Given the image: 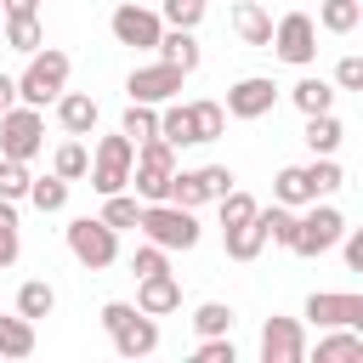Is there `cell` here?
Masks as SVG:
<instances>
[{
  "label": "cell",
  "instance_id": "cell-9",
  "mask_svg": "<svg viewBox=\"0 0 363 363\" xmlns=\"http://www.w3.org/2000/svg\"><path fill=\"white\" fill-rule=\"evenodd\" d=\"M267 51H278L289 68H312V57H318V23H312L306 11H284V17L272 23Z\"/></svg>",
  "mask_w": 363,
  "mask_h": 363
},
{
  "label": "cell",
  "instance_id": "cell-29",
  "mask_svg": "<svg viewBox=\"0 0 363 363\" xmlns=\"http://www.w3.org/2000/svg\"><path fill=\"white\" fill-rule=\"evenodd\" d=\"M28 204H34L40 216H57V210L68 204V182H62L57 170H51V176H34V182H28Z\"/></svg>",
  "mask_w": 363,
  "mask_h": 363
},
{
  "label": "cell",
  "instance_id": "cell-21",
  "mask_svg": "<svg viewBox=\"0 0 363 363\" xmlns=\"http://www.w3.org/2000/svg\"><path fill=\"white\" fill-rule=\"evenodd\" d=\"M34 346H40L34 323L23 312H0V357H34Z\"/></svg>",
  "mask_w": 363,
  "mask_h": 363
},
{
  "label": "cell",
  "instance_id": "cell-39",
  "mask_svg": "<svg viewBox=\"0 0 363 363\" xmlns=\"http://www.w3.org/2000/svg\"><path fill=\"white\" fill-rule=\"evenodd\" d=\"M193 363H238V346H233V335H199V346H193Z\"/></svg>",
  "mask_w": 363,
  "mask_h": 363
},
{
  "label": "cell",
  "instance_id": "cell-5",
  "mask_svg": "<svg viewBox=\"0 0 363 363\" xmlns=\"http://www.w3.org/2000/svg\"><path fill=\"white\" fill-rule=\"evenodd\" d=\"M159 250H193L199 244V216L187 210V204H170V199H159V204H142V221H136Z\"/></svg>",
  "mask_w": 363,
  "mask_h": 363
},
{
  "label": "cell",
  "instance_id": "cell-4",
  "mask_svg": "<svg viewBox=\"0 0 363 363\" xmlns=\"http://www.w3.org/2000/svg\"><path fill=\"white\" fill-rule=\"evenodd\" d=\"M62 238H68V255H74L85 272H102V267L119 261V233H113L102 216H74V221L62 227Z\"/></svg>",
  "mask_w": 363,
  "mask_h": 363
},
{
  "label": "cell",
  "instance_id": "cell-25",
  "mask_svg": "<svg viewBox=\"0 0 363 363\" xmlns=\"http://www.w3.org/2000/svg\"><path fill=\"white\" fill-rule=\"evenodd\" d=\"M340 142H346V125L335 119V108L329 113H306V147L312 153H335Z\"/></svg>",
  "mask_w": 363,
  "mask_h": 363
},
{
  "label": "cell",
  "instance_id": "cell-13",
  "mask_svg": "<svg viewBox=\"0 0 363 363\" xmlns=\"http://www.w3.org/2000/svg\"><path fill=\"white\" fill-rule=\"evenodd\" d=\"M261 363H306L301 318H267L261 323Z\"/></svg>",
  "mask_w": 363,
  "mask_h": 363
},
{
  "label": "cell",
  "instance_id": "cell-15",
  "mask_svg": "<svg viewBox=\"0 0 363 363\" xmlns=\"http://www.w3.org/2000/svg\"><path fill=\"white\" fill-rule=\"evenodd\" d=\"M182 68H170V62H147V68H130V79H125V91H130V102H170L176 91H182Z\"/></svg>",
  "mask_w": 363,
  "mask_h": 363
},
{
  "label": "cell",
  "instance_id": "cell-19",
  "mask_svg": "<svg viewBox=\"0 0 363 363\" xmlns=\"http://www.w3.org/2000/svg\"><path fill=\"white\" fill-rule=\"evenodd\" d=\"M153 51H159V62H170V68H182V74L199 68V34H193V28H164Z\"/></svg>",
  "mask_w": 363,
  "mask_h": 363
},
{
  "label": "cell",
  "instance_id": "cell-28",
  "mask_svg": "<svg viewBox=\"0 0 363 363\" xmlns=\"http://www.w3.org/2000/svg\"><path fill=\"white\" fill-rule=\"evenodd\" d=\"M289 102H295L301 113H329V108H335V85H329V79H312V74H306L301 85H289Z\"/></svg>",
  "mask_w": 363,
  "mask_h": 363
},
{
  "label": "cell",
  "instance_id": "cell-2",
  "mask_svg": "<svg viewBox=\"0 0 363 363\" xmlns=\"http://www.w3.org/2000/svg\"><path fill=\"white\" fill-rule=\"evenodd\" d=\"M102 329H108V340H113L119 357H147V352H159V318H147V312L130 306V301H108V306H102Z\"/></svg>",
  "mask_w": 363,
  "mask_h": 363
},
{
  "label": "cell",
  "instance_id": "cell-16",
  "mask_svg": "<svg viewBox=\"0 0 363 363\" xmlns=\"http://www.w3.org/2000/svg\"><path fill=\"white\" fill-rule=\"evenodd\" d=\"M136 306H142L147 318H170V312H182V284H176V272L136 278Z\"/></svg>",
  "mask_w": 363,
  "mask_h": 363
},
{
  "label": "cell",
  "instance_id": "cell-17",
  "mask_svg": "<svg viewBox=\"0 0 363 363\" xmlns=\"http://www.w3.org/2000/svg\"><path fill=\"white\" fill-rule=\"evenodd\" d=\"M51 108H57V125H62L68 136H91V130H96V102H91L85 91H62Z\"/></svg>",
  "mask_w": 363,
  "mask_h": 363
},
{
  "label": "cell",
  "instance_id": "cell-22",
  "mask_svg": "<svg viewBox=\"0 0 363 363\" xmlns=\"http://www.w3.org/2000/svg\"><path fill=\"white\" fill-rule=\"evenodd\" d=\"M318 363H363V329H323Z\"/></svg>",
  "mask_w": 363,
  "mask_h": 363
},
{
  "label": "cell",
  "instance_id": "cell-7",
  "mask_svg": "<svg viewBox=\"0 0 363 363\" xmlns=\"http://www.w3.org/2000/svg\"><path fill=\"white\" fill-rule=\"evenodd\" d=\"M45 147V113L40 108H28V102H11L6 113H0V159H34Z\"/></svg>",
  "mask_w": 363,
  "mask_h": 363
},
{
  "label": "cell",
  "instance_id": "cell-11",
  "mask_svg": "<svg viewBox=\"0 0 363 363\" xmlns=\"http://www.w3.org/2000/svg\"><path fill=\"white\" fill-rule=\"evenodd\" d=\"M306 318L318 329H363V295L357 289H312Z\"/></svg>",
  "mask_w": 363,
  "mask_h": 363
},
{
  "label": "cell",
  "instance_id": "cell-1",
  "mask_svg": "<svg viewBox=\"0 0 363 363\" xmlns=\"http://www.w3.org/2000/svg\"><path fill=\"white\" fill-rule=\"evenodd\" d=\"M68 51H57V45H40V51H28V68L17 74V102H28V108H45V102H57L62 91H68Z\"/></svg>",
  "mask_w": 363,
  "mask_h": 363
},
{
  "label": "cell",
  "instance_id": "cell-40",
  "mask_svg": "<svg viewBox=\"0 0 363 363\" xmlns=\"http://www.w3.org/2000/svg\"><path fill=\"white\" fill-rule=\"evenodd\" d=\"M159 17H164V28H199L204 23V0H164Z\"/></svg>",
  "mask_w": 363,
  "mask_h": 363
},
{
  "label": "cell",
  "instance_id": "cell-31",
  "mask_svg": "<svg viewBox=\"0 0 363 363\" xmlns=\"http://www.w3.org/2000/svg\"><path fill=\"white\" fill-rule=\"evenodd\" d=\"M187 108H193V136H199V147H204V142H216V136L227 130V108H221V102L199 96V102H187Z\"/></svg>",
  "mask_w": 363,
  "mask_h": 363
},
{
  "label": "cell",
  "instance_id": "cell-47",
  "mask_svg": "<svg viewBox=\"0 0 363 363\" xmlns=\"http://www.w3.org/2000/svg\"><path fill=\"white\" fill-rule=\"evenodd\" d=\"M204 6H210V0H204Z\"/></svg>",
  "mask_w": 363,
  "mask_h": 363
},
{
  "label": "cell",
  "instance_id": "cell-44",
  "mask_svg": "<svg viewBox=\"0 0 363 363\" xmlns=\"http://www.w3.org/2000/svg\"><path fill=\"white\" fill-rule=\"evenodd\" d=\"M6 17H40V0H0Z\"/></svg>",
  "mask_w": 363,
  "mask_h": 363
},
{
  "label": "cell",
  "instance_id": "cell-24",
  "mask_svg": "<svg viewBox=\"0 0 363 363\" xmlns=\"http://www.w3.org/2000/svg\"><path fill=\"white\" fill-rule=\"evenodd\" d=\"M221 244H227L233 261H255V255L267 250V233H261V221L250 216V221H238V227H221Z\"/></svg>",
  "mask_w": 363,
  "mask_h": 363
},
{
  "label": "cell",
  "instance_id": "cell-18",
  "mask_svg": "<svg viewBox=\"0 0 363 363\" xmlns=\"http://www.w3.org/2000/svg\"><path fill=\"white\" fill-rule=\"evenodd\" d=\"M233 34H238L244 45H267V40H272V11H267L261 0H238V6H233Z\"/></svg>",
  "mask_w": 363,
  "mask_h": 363
},
{
  "label": "cell",
  "instance_id": "cell-37",
  "mask_svg": "<svg viewBox=\"0 0 363 363\" xmlns=\"http://www.w3.org/2000/svg\"><path fill=\"white\" fill-rule=\"evenodd\" d=\"M28 182H34V170L23 164V159H0V199H28Z\"/></svg>",
  "mask_w": 363,
  "mask_h": 363
},
{
  "label": "cell",
  "instance_id": "cell-41",
  "mask_svg": "<svg viewBox=\"0 0 363 363\" xmlns=\"http://www.w3.org/2000/svg\"><path fill=\"white\" fill-rule=\"evenodd\" d=\"M130 272H136V278H153V272H170V250H159V244L147 238V244H142V250L130 255Z\"/></svg>",
  "mask_w": 363,
  "mask_h": 363
},
{
  "label": "cell",
  "instance_id": "cell-20",
  "mask_svg": "<svg viewBox=\"0 0 363 363\" xmlns=\"http://www.w3.org/2000/svg\"><path fill=\"white\" fill-rule=\"evenodd\" d=\"M159 136L170 142V147H199V136H193V108L187 102H159Z\"/></svg>",
  "mask_w": 363,
  "mask_h": 363
},
{
  "label": "cell",
  "instance_id": "cell-30",
  "mask_svg": "<svg viewBox=\"0 0 363 363\" xmlns=\"http://www.w3.org/2000/svg\"><path fill=\"white\" fill-rule=\"evenodd\" d=\"M255 221H261V233H267V244H295V221H301V210H289V204H272V210H255Z\"/></svg>",
  "mask_w": 363,
  "mask_h": 363
},
{
  "label": "cell",
  "instance_id": "cell-23",
  "mask_svg": "<svg viewBox=\"0 0 363 363\" xmlns=\"http://www.w3.org/2000/svg\"><path fill=\"white\" fill-rule=\"evenodd\" d=\"M272 204H289V210L312 204V182H306V164H284V170L272 176Z\"/></svg>",
  "mask_w": 363,
  "mask_h": 363
},
{
  "label": "cell",
  "instance_id": "cell-26",
  "mask_svg": "<svg viewBox=\"0 0 363 363\" xmlns=\"http://www.w3.org/2000/svg\"><path fill=\"white\" fill-rule=\"evenodd\" d=\"M17 312H23L28 323H40V318H51V312H57V289H51L45 278H28V284L17 289Z\"/></svg>",
  "mask_w": 363,
  "mask_h": 363
},
{
  "label": "cell",
  "instance_id": "cell-27",
  "mask_svg": "<svg viewBox=\"0 0 363 363\" xmlns=\"http://www.w3.org/2000/svg\"><path fill=\"white\" fill-rule=\"evenodd\" d=\"M363 23V0H323L318 6V28L323 34H352Z\"/></svg>",
  "mask_w": 363,
  "mask_h": 363
},
{
  "label": "cell",
  "instance_id": "cell-45",
  "mask_svg": "<svg viewBox=\"0 0 363 363\" xmlns=\"http://www.w3.org/2000/svg\"><path fill=\"white\" fill-rule=\"evenodd\" d=\"M11 102H17V79H11V74H0V113H6Z\"/></svg>",
  "mask_w": 363,
  "mask_h": 363
},
{
  "label": "cell",
  "instance_id": "cell-32",
  "mask_svg": "<svg viewBox=\"0 0 363 363\" xmlns=\"http://www.w3.org/2000/svg\"><path fill=\"white\" fill-rule=\"evenodd\" d=\"M102 221H108L113 233L136 227V221H142V199H136V193H125V187H119V193H108V199H102Z\"/></svg>",
  "mask_w": 363,
  "mask_h": 363
},
{
  "label": "cell",
  "instance_id": "cell-36",
  "mask_svg": "<svg viewBox=\"0 0 363 363\" xmlns=\"http://www.w3.org/2000/svg\"><path fill=\"white\" fill-rule=\"evenodd\" d=\"M233 306L227 301H204V306H193V329L199 335H233Z\"/></svg>",
  "mask_w": 363,
  "mask_h": 363
},
{
  "label": "cell",
  "instance_id": "cell-38",
  "mask_svg": "<svg viewBox=\"0 0 363 363\" xmlns=\"http://www.w3.org/2000/svg\"><path fill=\"white\" fill-rule=\"evenodd\" d=\"M216 204H221V227H238V221H250V216L261 210V204H255V199H250L244 187H227V193H221Z\"/></svg>",
  "mask_w": 363,
  "mask_h": 363
},
{
  "label": "cell",
  "instance_id": "cell-34",
  "mask_svg": "<svg viewBox=\"0 0 363 363\" xmlns=\"http://www.w3.org/2000/svg\"><path fill=\"white\" fill-rule=\"evenodd\" d=\"M119 130H125L130 142L159 136V108H153V102H130V108H125V119H119Z\"/></svg>",
  "mask_w": 363,
  "mask_h": 363
},
{
  "label": "cell",
  "instance_id": "cell-48",
  "mask_svg": "<svg viewBox=\"0 0 363 363\" xmlns=\"http://www.w3.org/2000/svg\"><path fill=\"white\" fill-rule=\"evenodd\" d=\"M261 6H267V0H261Z\"/></svg>",
  "mask_w": 363,
  "mask_h": 363
},
{
  "label": "cell",
  "instance_id": "cell-14",
  "mask_svg": "<svg viewBox=\"0 0 363 363\" xmlns=\"http://www.w3.org/2000/svg\"><path fill=\"white\" fill-rule=\"evenodd\" d=\"M227 119H261V113H272L278 108V85L267 79V74H244L233 91H227Z\"/></svg>",
  "mask_w": 363,
  "mask_h": 363
},
{
  "label": "cell",
  "instance_id": "cell-35",
  "mask_svg": "<svg viewBox=\"0 0 363 363\" xmlns=\"http://www.w3.org/2000/svg\"><path fill=\"white\" fill-rule=\"evenodd\" d=\"M85 164H91V153H85V142H79V136H68V142L51 153V170H57L62 182H79V176H85Z\"/></svg>",
  "mask_w": 363,
  "mask_h": 363
},
{
  "label": "cell",
  "instance_id": "cell-43",
  "mask_svg": "<svg viewBox=\"0 0 363 363\" xmlns=\"http://www.w3.org/2000/svg\"><path fill=\"white\" fill-rule=\"evenodd\" d=\"M17 250H23V238H17V227H0V272L17 261Z\"/></svg>",
  "mask_w": 363,
  "mask_h": 363
},
{
  "label": "cell",
  "instance_id": "cell-42",
  "mask_svg": "<svg viewBox=\"0 0 363 363\" xmlns=\"http://www.w3.org/2000/svg\"><path fill=\"white\" fill-rule=\"evenodd\" d=\"M335 85H340V91H363V57H357V51H346V57L335 62Z\"/></svg>",
  "mask_w": 363,
  "mask_h": 363
},
{
  "label": "cell",
  "instance_id": "cell-3",
  "mask_svg": "<svg viewBox=\"0 0 363 363\" xmlns=\"http://www.w3.org/2000/svg\"><path fill=\"white\" fill-rule=\"evenodd\" d=\"M170 176H176V147L164 136H147L136 142V159H130V187L142 204H159L170 193Z\"/></svg>",
  "mask_w": 363,
  "mask_h": 363
},
{
  "label": "cell",
  "instance_id": "cell-33",
  "mask_svg": "<svg viewBox=\"0 0 363 363\" xmlns=\"http://www.w3.org/2000/svg\"><path fill=\"white\" fill-rule=\"evenodd\" d=\"M6 45L11 51H40L45 45V28H40V17H6Z\"/></svg>",
  "mask_w": 363,
  "mask_h": 363
},
{
  "label": "cell",
  "instance_id": "cell-46",
  "mask_svg": "<svg viewBox=\"0 0 363 363\" xmlns=\"http://www.w3.org/2000/svg\"><path fill=\"white\" fill-rule=\"evenodd\" d=\"M0 227H17V204L11 199H0Z\"/></svg>",
  "mask_w": 363,
  "mask_h": 363
},
{
  "label": "cell",
  "instance_id": "cell-10",
  "mask_svg": "<svg viewBox=\"0 0 363 363\" xmlns=\"http://www.w3.org/2000/svg\"><path fill=\"white\" fill-rule=\"evenodd\" d=\"M233 182H238V176H233L227 164H199V170H176L164 199H170V204H187V210H199V204H216Z\"/></svg>",
  "mask_w": 363,
  "mask_h": 363
},
{
  "label": "cell",
  "instance_id": "cell-8",
  "mask_svg": "<svg viewBox=\"0 0 363 363\" xmlns=\"http://www.w3.org/2000/svg\"><path fill=\"white\" fill-rule=\"evenodd\" d=\"M301 210H306V216L295 221V244H289V250L306 255V261H312V255H329V250L340 244V233H346V216H340L335 204H318V199L301 204Z\"/></svg>",
  "mask_w": 363,
  "mask_h": 363
},
{
  "label": "cell",
  "instance_id": "cell-12",
  "mask_svg": "<svg viewBox=\"0 0 363 363\" xmlns=\"http://www.w3.org/2000/svg\"><path fill=\"white\" fill-rule=\"evenodd\" d=\"M108 28H113V40L119 45H142V51H153L159 45V34H164V17L159 11H147V6H113V17H108Z\"/></svg>",
  "mask_w": 363,
  "mask_h": 363
},
{
  "label": "cell",
  "instance_id": "cell-6",
  "mask_svg": "<svg viewBox=\"0 0 363 363\" xmlns=\"http://www.w3.org/2000/svg\"><path fill=\"white\" fill-rule=\"evenodd\" d=\"M130 159H136V142H130L125 130L102 136V142H96V153H91V164H85L91 187H96L102 199H108V193H119V187H130Z\"/></svg>",
  "mask_w": 363,
  "mask_h": 363
}]
</instances>
